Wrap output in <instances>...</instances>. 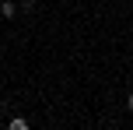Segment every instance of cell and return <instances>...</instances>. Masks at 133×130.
<instances>
[{"label": "cell", "instance_id": "obj_1", "mask_svg": "<svg viewBox=\"0 0 133 130\" xmlns=\"http://www.w3.org/2000/svg\"><path fill=\"white\" fill-rule=\"evenodd\" d=\"M14 14H18L14 0H0V18H14Z\"/></svg>", "mask_w": 133, "mask_h": 130}, {"label": "cell", "instance_id": "obj_2", "mask_svg": "<svg viewBox=\"0 0 133 130\" xmlns=\"http://www.w3.org/2000/svg\"><path fill=\"white\" fill-rule=\"evenodd\" d=\"M126 109H130V113H133V95H130V98H126Z\"/></svg>", "mask_w": 133, "mask_h": 130}]
</instances>
